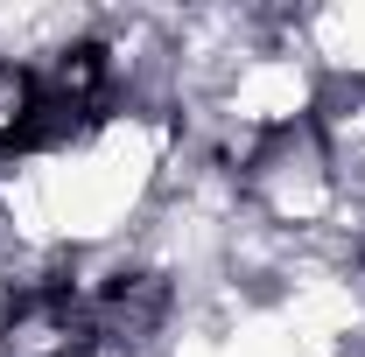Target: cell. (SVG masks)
<instances>
[{"mask_svg": "<svg viewBox=\"0 0 365 357\" xmlns=\"http://www.w3.org/2000/svg\"><path fill=\"white\" fill-rule=\"evenodd\" d=\"M91 343V309L71 287H29L0 322V357H85Z\"/></svg>", "mask_w": 365, "mask_h": 357, "instance_id": "1", "label": "cell"}, {"mask_svg": "<svg viewBox=\"0 0 365 357\" xmlns=\"http://www.w3.org/2000/svg\"><path fill=\"white\" fill-rule=\"evenodd\" d=\"M36 98H43V119H36V134L85 127L91 112H98V98H106V49H98V43H71V49H56V56L43 63V78H36Z\"/></svg>", "mask_w": 365, "mask_h": 357, "instance_id": "2", "label": "cell"}, {"mask_svg": "<svg viewBox=\"0 0 365 357\" xmlns=\"http://www.w3.org/2000/svg\"><path fill=\"white\" fill-rule=\"evenodd\" d=\"M85 309H91L98 343L140 351V343L162 329V315H169V287H162V273H113V280L98 287V302H85Z\"/></svg>", "mask_w": 365, "mask_h": 357, "instance_id": "3", "label": "cell"}, {"mask_svg": "<svg viewBox=\"0 0 365 357\" xmlns=\"http://www.w3.org/2000/svg\"><path fill=\"white\" fill-rule=\"evenodd\" d=\"M43 119V98H36V70L21 63H0V147L7 140H29Z\"/></svg>", "mask_w": 365, "mask_h": 357, "instance_id": "4", "label": "cell"}]
</instances>
